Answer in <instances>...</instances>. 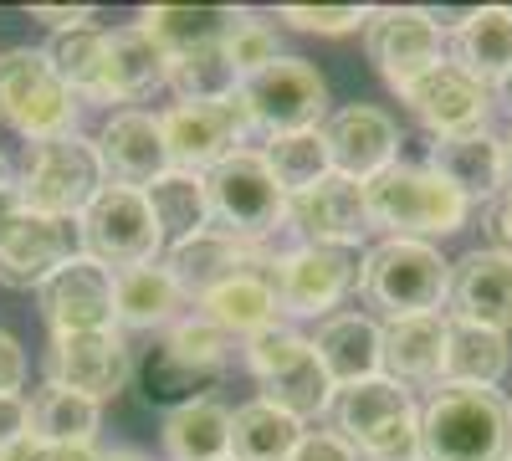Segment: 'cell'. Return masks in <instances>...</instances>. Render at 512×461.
Listing matches in <instances>:
<instances>
[{
  "mask_svg": "<svg viewBox=\"0 0 512 461\" xmlns=\"http://www.w3.org/2000/svg\"><path fill=\"white\" fill-rule=\"evenodd\" d=\"M512 400L497 390H436L420 405V461H507Z\"/></svg>",
  "mask_w": 512,
  "mask_h": 461,
  "instance_id": "1",
  "label": "cell"
},
{
  "mask_svg": "<svg viewBox=\"0 0 512 461\" xmlns=\"http://www.w3.org/2000/svg\"><path fill=\"white\" fill-rule=\"evenodd\" d=\"M364 205H369V226L405 241L456 236L466 226V211H472L431 164H405V159L364 185Z\"/></svg>",
  "mask_w": 512,
  "mask_h": 461,
  "instance_id": "2",
  "label": "cell"
},
{
  "mask_svg": "<svg viewBox=\"0 0 512 461\" xmlns=\"http://www.w3.org/2000/svg\"><path fill=\"white\" fill-rule=\"evenodd\" d=\"M446 287H451V262L431 241H405V236H384L379 246L364 251V277H359V298L384 318H415V313H441L446 308Z\"/></svg>",
  "mask_w": 512,
  "mask_h": 461,
  "instance_id": "3",
  "label": "cell"
},
{
  "mask_svg": "<svg viewBox=\"0 0 512 461\" xmlns=\"http://www.w3.org/2000/svg\"><path fill=\"white\" fill-rule=\"evenodd\" d=\"M333 421L359 461H420V405L405 385L384 380V374L338 390Z\"/></svg>",
  "mask_w": 512,
  "mask_h": 461,
  "instance_id": "4",
  "label": "cell"
},
{
  "mask_svg": "<svg viewBox=\"0 0 512 461\" xmlns=\"http://www.w3.org/2000/svg\"><path fill=\"white\" fill-rule=\"evenodd\" d=\"M205 200H210V226L236 236V241H251L262 246L272 231L287 226V195L282 185L272 180L262 149H236L226 154L216 170H205Z\"/></svg>",
  "mask_w": 512,
  "mask_h": 461,
  "instance_id": "5",
  "label": "cell"
},
{
  "mask_svg": "<svg viewBox=\"0 0 512 461\" xmlns=\"http://www.w3.org/2000/svg\"><path fill=\"white\" fill-rule=\"evenodd\" d=\"M272 292H277V313L287 318H333V308L354 298L359 277H364V246H318V241H297L282 251L277 262H267Z\"/></svg>",
  "mask_w": 512,
  "mask_h": 461,
  "instance_id": "6",
  "label": "cell"
},
{
  "mask_svg": "<svg viewBox=\"0 0 512 461\" xmlns=\"http://www.w3.org/2000/svg\"><path fill=\"white\" fill-rule=\"evenodd\" d=\"M103 185L108 180H103L98 149L88 139H77V134L26 144L21 175H16V195H21L26 211L57 216V221H77Z\"/></svg>",
  "mask_w": 512,
  "mask_h": 461,
  "instance_id": "7",
  "label": "cell"
},
{
  "mask_svg": "<svg viewBox=\"0 0 512 461\" xmlns=\"http://www.w3.org/2000/svg\"><path fill=\"white\" fill-rule=\"evenodd\" d=\"M77 98L57 82L36 47H11L0 52V123L26 144L41 139H67L77 129Z\"/></svg>",
  "mask_w": 512,
  "mask_h": 461,
  "instance_id": "8",
  "label": "cell"
},
{
  "mask_svg": "<svg viewBox=\"0 0 512 461\" xmlns=\"http://www.w3.org/2000/svg\"><path fill=\"white\" fill-rule=\"evenodd\" d=\"M236 103L246 113V129H262L267 139L308 134V129H323L328 118V82L303 57H277L272 67L251 72L241 82Z\"/></svg>",
  "mask_w": 512,
  "mask_h": 461,
  "instance_id": "9",
  "label": "cell"
},
{
  "mask_svg": "<svg viewBox=\"0 0 512 461\" xmlns=\"http://www.w3.org/2000/svg\"><path fill=\"white\" fill-rule=\"evenodd\" d=\"M77 236H82V257H93L108 272L159 262V246H164L144 190H128V185H103L88 211L77 216Z\"/></svg>",
  "mask_w": 512,
  "mask_h": 461,
  "instance_id": "10",
  "label": "cell"
},
{
  "mask_svg": "<svg viewBox=\"0 0 512 461\" xmlns=\"http://www.w3.org/2000/svg\"><path fill=\"white\" fill-rule=\"evenodd\" d=\"M159 134H164L169 170L205 175L246 144V113L236 98L231 103H175L159 118Z\"/></svg>",
  "mask_w": 512,
  "mask_h": 461,
  "instance_id": "11",
  "label": "cell"
},
{
  "mask_svg": "<svg viewBox=\"0 0 512 461\" xmlns=\"http://www.w3.org/2000/svg\"><path fill=\"white\" fill-rule=\"evenodd\" d=\"M134 380V354H128L118 328H98V333H62L47 349V385L77 390L88 400H113L123 395V385Z\"/></svg>",
  "mask_w": 512,
  "mask_h": 461,
  "instance_id": "12",
  "label": "cell"
},
{
  "mask_svg": "<svg viewBox=\"0 0 512 461\" xmlns=\"http://www.w3.org/2000/svg\"><path fill=\"white\" fill-rule=\"evenodd\" d=\"M323 144L333 175H344L354 185H369L390 164H400V123L384 113L379 103H349L323 118Z\"/></svg>",
  "mask_w": 512,
  "mask_h": 461,
  "instance_id": "13",
  "label": "cell"
},
{
  "mask_svg": "<svg viewBox=\"0 0 512 461\" xmlns=\"http://www.w3.org/2000/svg\"><path fill=\"white\" fill-rule=\"evenodd\" d=\"M364 57L400 93L446 57V31L431 11H374L364 26Z\"/></svg>",
  "mask_w": 512,
  "mask_h": 461,
  "instance_id": "14",
  "label": "cell"
},
{
  "mask_svg": "<svg viewBox=\"0 0 512 461\" xmlns=\"http://www.w3.org/2000/svg\"><path fill=\"white\" fill-rule=\"evenodd\" d=\"M72 257H82L77 221L36 216V211H26V205L16 216L0 221V282L6 287H41Z\"/></svg>",
  "mask_w": 512,
  "mask_h": 461,
  "instance_id": "15",
  "label": "cell"
},
{
  "mask_svg": "<svg viewBox=\"0 0 512 461\" xmlns=\"http://www.w3.org/2000/svg\"><path fill=\"white\" fill-rule=\"evenodd\" d=\"M36 313L52 328V339H62V333L118 328L113 323V272L98 267L93 257H72L67 267H57L36 287Z\"/></svg>",
  "mask_w": 512,
  "mask_h": 461,
  "instance_id": "16",
  "label": "cell"
},
{
  "mask_svg": "<svg viewBox=\"0 0 512 461\" xmlns=\"http://www.w3.org/2000/svg\"><path fill=\"white\" fill-rule=\"evenodd\" d=\"M395 98H400L436 139L487 129V118H492V88H482L477 77H466V72H461L456 62H446V57H441L431 72H420L415 82H405Z\"/></svg>",
  "mask_w": 512,
  "mask_h": 461,
  "instance_id": "17",
  "label": "cell"
},
{
  "mask_svg": "<svg viewBox=\"0 0 512 461\" xmlns=\"http://www.w3.org/2000/svg\"><path fill=\"white\" fill-rule=\"evenodd\" d=\"M446 308H451V323L512 333V251H502V246L466 251L451 267Z\"/></svg>",
  "mask_w": 512,
  "mask_h": 461,
  "instance_id": "18",
  "label": "cell"
},
{
  "mask_svg": "<svg viewBox=\"0 0 512 461\" xmlns=\"http://www.w3.org/2000/svg\"><path fill=\"white\" fill-rule=\"evenodd\" d=\"M98 164L108 185H128V190H149L159 175H169V154H164V134L159 118L144 108H118L103 134H98Z\"/></svg>",
  "mask_w": 512,
  "mask_h": 461,
  "instance_id": "19",
  "label": "cell"
},
{
  "mask_svg": "<svg viewBox=\"0 0 512 461\" xmlns=\"http://www.w3.org/2000/svg\"><path fill=\"white\" fill-rule=\"evenodd\" d=\"M287 226L297 231V241H318V246H364L369 236V205H364V185L328 175L313 190L287 200Z\"/></svg>",
  "mask_w": 512,
  "mask_h": 461,
  "instance_id": "20",
  "label": "cell"
},
{
  "mask_svg": "<svg viewBox=\"0 0 512 461\" xmlns=\"http://www.w3.org/2000/svg\"><path fill=\"white\" fill-rule=\"evenodd\" d=\"M425 164H431L466 205H492L507 190V149H502V134H492V129L431 139V159Z\"/></svg>",
  "mask_w": 512,
  "mask_h": 461,
  "instance_id": "21",
  "label": "cell"
},
{
  "mask_svg": "<svg viewBox=\"0 0 512 461\" xmlns=\"http://www.w3.org/2000/svg\"><path fill=\"white\" fill-rule=\"evenodd\" d=\"M262 262H256V246L251 241H236V236H226V231H200V236H190V241H175L164 251V272L180 282V292L195 303V298H205L210 287H221V282H231V277H241V272H256Z\"/></svg>",
  "mask_w": 512,
  "mask_h": 461,
  "instance_id": "22",
  "label": "cell"
},
{
  "mask_svg": "<svg viewBox=\"0 0 512 461\" xmlns=\"http://www.w3.org/2000/svg\"><path fill=\"white\" fill-rule=\"evenodd\" d=\"M446 313H415V318H395L384 323V354H379V374L395 380L405 390L415 385H436L441 364H446Z\"/></svg>",
  "mask_w": 512,
  "mask_h": 461,
  "instance_id": "23",
  "label": "cell"
},
{
  "mask_svg": "<svg viewBox=\"0 0 512 461\" xmlns=\"http://www.w3.org/2000/svg\"><path fill=\"white\" fill-rule=\"evenodd\" d=\"M313 354L328 369L333 390H349L364 385L379 374V354H384V323H374L369 313H333L318 323L313 333Z\"/></svg>",
  "mask_w": 512,
  "mask_h": 461,
  "instance_id": "24",
  "label": "cell"
},
{
  "mask_svg": "<svg viewBox=\"0 0 512 461\" xmlns=\"http://www.w3.org/2000/svg\"><path fill=\"white\" fill-rule=\"evenodd\" d=\"M164 82V52L139 31V26H113L108 31V47H103V72H98V88L93 103H139L144 93H154Z\"/></svg>",
  "mask_w": 512,
  "mask_h": 461,
  "instance_id": "25",
  "label": "cell"
},
{
  "mask_svg": "<svg viewBox=\"0 0 512 461\" xmlns=\"http://www.w3.org/2000/svg\"><path fill=\"white\" fill-rule=\"evenodd\" d=\"M185 292L180 282L164 272V262H144L113 272V323L118 333H149V328H169L175 318H185Z\"/></svg>",
  "mask_w": 512,
  "mask_h": 461,
  "instance_id": "26",
  "label": "cell"
},
{
  "mask_svg": "<svg viewBox=\"0 0 512 461\" xmlns=\"http://www.w3.org/2000/svg\"><path fill=\"white\" fill-rule=\"evenodd\" d=\"M446 41H451L446 62H456L466 77H477L482 88H502V77L512 72V11L507 6L461 16Z\"/></svg>",
  "mask_w": 512,
  "mask_h": 461,
  "instance_id": "27",
  "label": "cell"
},
{
  "mask_svg": "<svg viewBox=\"0 0 512 461\" xmlns=\"http://www.w3.org/2000/svg\"><path fill=\"white\" fill-rule=\"evenodd\" d=\"M195 313H200L205 323H216L226 339H241V344L251 339V333L282 323L267 267L241 272V277H231V282H221V287H210L205 298H195Z\"/></svg>",
  "mask_w": 512,
  "mask_h": 461,
  "instance_id": "28",
  "label": "cell"
},
{
  "mask_svg": "<svg viewBox=\"0 0 512 461\" xmlns=\"http://www.w3.org/2000/svg\"><path fill=\"white\" fill-rule=\"evenodd\" d=\"M159 441L169 461H226L231 456V405H221L216 395L185 400L164 415Z\"/></svg>",
  "mask_w": 512,
  "mask_h": 461,
  "instance_id": "29",
  "label": "cell"
},
{
  "mask_svg": "<svg viewBox=\"0 0 512 461\" xmlns=\"http://www.w3.org/2000/svg\"><path fill=\"white\" fill-rule=\"evenodd\" d=\"M507 364H512V339H507V333L477 328V323H451L446 328L441 380L451 390H497Z\"/></svg>",
  "mask_w": 512,
  "mask_h": 461,
  "instance_id": "30",
  "label": "cell"
},
{
  "mask_svg": "<svg viewBox=\"0 0 512 461\" xmlns=\"http://www.w3.org/2000/svg\"><path fill=\"white\" fill-rule=\"evenodd\" d=\"M98 426H103V405L88 400V395H77V390L41 385L26 400V431L41 446H93Z\"/></svg>",
  "mask_w": 512,
  "mask_h": 461,
  "instance_id": "31",
  "label": "cell"
},
{
  "mask_svg": "<svg viewBox=\"0 0 512 461\" xmlns=\"http://www.w3.org/2000/svg\"><path fill=\"white\" fill-rule=\"evenodd\" d=\"M231 16L236 11H226V6H144L139 31L169 62V57H190V52H205V47H221L226 31H231Z\"/></svg>",
  "mask_w": 512,
  "mask_h": 461,
  "instance_id": "32",
  "label": "cell"
},
{
  "mask_svg": "<svg viewBox=\"0 0 512 461\" xmlns=\"http://www.w3.org/2000/svg\"><path fill=\"white\" fill-rule=\"evenodd\" d=\"M262 385V400L277 405L282 415H292V421H318V415L333 410V380H328V369L318 364L313 344H303L282 369H272L267 380H256Z\"/></svg>",
  "mask_w": 512,
  "mask_h": 461,
  "instance_id": "33",
  "label": "cell"
},
{
  "mask_svg": "<svg viewBox=\"0 0 512 461\" xmlns=\"http://www.w3.org/2000/svg\"><path fill=\"white\" fill-rule=\"evenodd\" d=\"M297 441H303V421H292L267 400H246L231 410V461H287Z\"/></svg>",
  "mask_w": 512,
  "mask_h": 461,
  "instance_id": "34",
  "label": "cell"
},
{
  "mask_svg": "<svg viewBox=\"0 0 512 461\" xmlns=\"http://www.w3.org/2000/svg\"><path fill=\"white\" fill-rule=\"evenodd\" d=\"M144 200H149V211H154L159 241H169V246L210 231V200H205V180L200 175L169 170V175H159L144 190Z\"/></svg>",
  "mask_w": 512,
  "mask_h": 461,
  "instance_id": "35",
  "label": "cell"
},
{
  "mask_svg": "<svg viewBox=\"0 0 512 461\" xmlns=\"http://www.w3.org/2000/svg\"><path fill=\"white\" fill-rule=\"evenodd\" d=\"M164 82L175 88L180 103H231L241 93V72L226 57V41L221 47H205V52H190V57H169Z\"/></svg>",
  "mask_w": 512,
  "mask_h": 461,
  "instance_id": "36",
  "label": "cell"
},
{
  "mask_svg": "<svg viewBox=\"0 0 512 461\" xmlns=\"http://www.w3.org/2000/svg\"><path fill=\"white\" fill-rule=\"evenodd\" d=\"M154 344H159L169 359H175L180 369L200 374V380L210 385V380H221V369H226V359H231V344H236V339H226V333H221L216 323H205L200 313H185V318L169 323Z\"/></svg>",
  "mask_w": 512,
  "mask_h": 461,
  "instance_id": "37",
  "label": "cell"
},
{
  "mask_svg": "<svg viewBox=\"0 0 512 461\" xmlns=\"http://www.w3.org/2000/svg\"><path fill=\"white\" fill-rule=\"evenodd\" d=\"M103 47H108V31L103 26H77V31L52 36V47L41 52V57H47V67L57 72V82L77 103H93L98 72H103Z\"/></svg>",
  "mask_w": 512,
  "mask_h": 461,
  "instance_id": "38",
  "label": "cell"
},
{
  "mask_svg": "<svg viewBox=\"0 0 512 461\" xmlns=\"http://www.w3.org/2000/svg\"><path fill=\"white\" fill-rule=\"evenodd\" d=\"M262 159H267V170H272V180L282 185V195H287V200H292V195H303V190H313L318 180H328V175H333V164H328V144H323V134H318V129L267 139Z\"/></svg>",
  "mask_w": 512,
  "mask_h": 461,
  "instance_id": "39",
  "label": "cell"
},
{
  "mask_svg": "<svg viewBox=\"0 0 512 461\" xmlns=\"http://www.w3.org/2000/svg\"><path fill=\"white\" fill-rule=\"evenodd\" d=\"M226 57L236 62V72H241V82L251 77V72H262V67H272L277 57H287L282 52V36H277V26L272 21H262V16H231V31H226Z\"/></svg>",
  "mask_w": 512,
  "mask_h": 461,
  "instance_id": "40",
  "label": "cell"
},
{
  "mask_svg": "<svg viewBox=\"0 0 512 461\" xmlns=\"http://www.w3.org/2000/svg\"><path fill=\"white\" fill-rule=\"evenodd\" d=\"M369 6H282L277 21L303 31V36H349V31H364L369 26Z\"/></svg>",
  "mask_w": 512,
  "mask_h": 461,
  "instance_id": "41",
  "label": "cell"
},
{
  "mask_svg": "<svg viewBox=\"0 0 512 461\" xmlns=\"http://www.w3.org/2000/svg\"><path fill=\"white\" fill-rule=\"evenodd\" d=\"M308 339H303V333H292L287 323H272V328H262V333H251V339L241 344L246 349V369L256 374V380H267V374L272 369H282L297 349H303Z\"/></svg>",
  "mask_w": 512,
  "mask_h": 461,
  "instance_id": "42",
  "label": "cell"
},
{
  "mask_svg": "<svg viewBox=\"0 0 512 461\" xmlns=\"http://www.w3.org/2000/svg\"><path fill=\"white\" fill-rule=\"evenodd\" d=\"M287 461H359V456L338 431H303V441H297Z\"/></svg>",
  "mask_w": 512,
  "mask_h": 461,
  "instance_id": "43",
  "label": "cell"
},
{
  "mask_svg": "<svg viewBox=\"0 0 512 461\" xmlns=\"http://www.w3.org/2000/svg\"><path fill=\"white\" fill-rule=\"evenodd\" d=\"M26 385V349L11 328H0V395H21Z\"/></svg>",
  "mask_w": 512,
  "mask_h": 461,
  "instance_id": "44",
  "label": "cell"
},
{
  "mask_svg": "<svg viewBox=\"0 0 512 461\" xmlns=\"http://www.w3.org/2000/svg\"><path fill=\"white\" fill-rule=\"evenodd\" d=\"M31 21L52 26V36H62V31H77V26H93V11L88 6H31Z\"/></svg>",
  "mask_w": 512,
  "mask_h": 461,
  "instance_id": "45",
  "label": "cell"
},
{
  "mask_svg": "<svg viewBox=\"0 0 512 461\" xmlns=\"http://www.w3.org/2000/svg\"><path fill=\"white\" fill-rule=\"evenodd\" d=\"M16 436H26V400L21 395H0V451Z\"/></svg>",
  "mask_w": 512,
  "mask_h": 461,
  "instance_id": "46",
  "label": "cell"
},
{
  "mask_svg": "<svg viewBox=\"0 0 512 461\" xmlns=\"http://www.w3.org/2000/svg\"><path fill=\"white\" fill-rule=\"evenodd\" d=\"M487 231H497V236H502V251H512V190H502V195L492 200Z\"/></svg>",
  "mask_w": 512,
  "mask_h": 461,
  "instance_id": "47",
  "label": "cell"
},
{
  "mask_svg": "<svg viewBox=\"0 0 512 461\" xmlns=\"http://www.w3.org/2000/svg\"><path fill=\"white\" fill-rule=\"evenodd\" d=\"M98 446H41V461H98Z\"/></svg>",
  "mask_w": 512,
  "mask_h": 461,
  "instance_id": "48",
  "label": "cell"
},
{
  "mask_svg": "<svg viewBox=\"0 0 512 461\" xmlns=\"http://www.w3.org/2000/svg\"><path fill=\"white\" fill-rule=\"evenodd\" d=\"M0 461H41V441L26 431V436H16L6 451H0Z\"/></svg>",
  "mask_w": 512,
  "mask_h": 461,
  "instance_id": "49",
  "label": "cell"
},
{
  "mask_svg": "<svg viewBox=\"0 0 512 461\" xmlns=\"http://www.w3.org/2000/svg\"><path fill=\"white\" fill-rule=\"evenodd\" d=\"M98 461H149L144 451H134V446H113V451H103Z\"/></svg>",
  "mask_w": 512,
  "mask_h": 461,
  "instance_id": "50",
  "label": "cell"
},
{
  "mask_svg": "<svg viewBox=\"0 0 512 461\" xmlns=\"http://www.w3.org/2000/svg\"><path fill=\"white\" fill-rule=\"evenodd\" d=\"M6 185H16V175H11V159L0 154V190H6Z\"/></svg>",
  "mask_w": 512,
  "mask_h": 461,
  "instance_id": "51",
  "label": "cell"
},
{
  "mask_svg": "<svg viewBox=\"0 0 512 461\" xmlns=\"http://www.w3.org/2000/svg\"><path fill=\"white\" fill-rule=\"evenodd\" d=\"M497 93H502V103H507V113H512V72L502 77V88H497Z\"/></svg>",
  "mask_w": 512,
  "mask_h": 461,
  "instance_id": "52",
  "label": "cell"
},
{
  "mask_svg": "<svg viewBox=\"0 0 512 461\" xmlns=\"http://www.w3.org/2000/svg\"><path fill=\"white\" fill-rule=\"evenodd\" d=\"M502 149H507V190H512V134L502 139Z\"/></svg>",
  "mask_w": 512,
  "mask_h": 461,
  "instance_id": "53",
  "label": "cell"
},
{
  "mask_svg": "<svg viewBox=\"0 0 512 461\" xmlns=\"http://www.w3.org/2000/svg\"><path fill=\"white\" fill-rule=\"evenodd\" d=\"M226 461H231V456H226Z\"/></svg>",
  "mask_w": 512,
  "mask_h": 461,
  "instance_id": "54",
  "label": "cell"
},
{
  "mask_svg": "<svg viewBox=\"0 0 512 461\" xmlns=\"http://www.w3.org/2000/svg\"><path fill=\"white\" fill-rule=\"evenodd\" d=\"M507 461H512V456H507Z\"/></svg>",
  "mask_w": 512,
  "mask_h": 461,
  "instance_id": "55",
  "label": "cell"
}]
</instances>
